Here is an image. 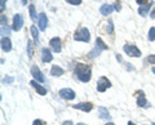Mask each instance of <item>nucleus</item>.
I'll list each match as a JSON object with an SVG mask.
<instances>
[{"mask_svg": "<svg viewBox=\"0 0 155 125\" xmlns=\"http://www.w3.org/2000/svg\"><path fill=\"white\" fill-rule=\"evenodd\" d=\"M75 75L78 76V79L83 83H88L92 78V72H91V69L88 66H85L83 63H78L75 67Z\"/></svg>", "mask_w": 155, "mask_h": 125, "instance_id": "f257e3e1", "label": "nucleus"}, {"mask_svg": "<svg viewBox=\"0 0 155 125\" xmlns=\"http://www.w3.org/2000/svg\"><path fill=\"white\" fill-rule=\"evenodd\" d=\"M74 39L76 41H83V43H89L91 40V34H89V30L88 28H80V30H78L75 34H74Z\"/></svg>", "mask_w": 155, "mask_h": 125, "instance_id": "f03ea898", "label": "nucleus"}, {"mask_svg": "<svg viewBox=\"0 0 155 125\" xmlns=\"http://www.w3.org/2000/svg\"><path fill=\"white\" fill-rule=\"evenodd\" d=\"M124 52L125 54L129 56V57H136V58H138V57H141V52L136 45H132V44H125L124 45Z\"/></svg>", "mask_w": 155, "mask_h": 125, "instance_id": "7ed1b4c3", "label": "nucleus"}, {"mask_svg": "<svg viewBox=\"0 0 155 125\" xmlns=\"http://www.w3.org/2000/svg\"><path fill=\"white\" fill-rule=\"evenodd\" d=\"M111 86V83H110V80L107 78H105V76H102V78H100L98 81H97V90L98 92H105L106 89H109Z\"/></svg>", "mask_w": 155, "mask_h": 125, "instance_id": "20e7f679", "label": "nucleus"}, {"mask_svg": "<svg viewBox=\"0 0 155 125\" xmlns=\"http://www.w3.org/2000/svg\"><path fill=\"white\" fill-rule=\"evenodd\" d=\"M58 94H60L61 98L67 99V101H71V99L75 98V92H74L72 89H70V88H64V89H61L60 92H58Z\"/></svg>", "mask_w": 155, "mask_h": 125, "instance_id": "39448f33", "label": "nucleus"}, {"mask_svg": "<svg viewBox=\"0 0 155 125\" xmlns=\"http://www.w3.org/2000/svg\"><path fill=\"white\" fill-rule=\"evenodd\" d=\"M23 26V18L21 14H16L13 17V25H12V28L14 31H19Z\"/></svg>", "mask_w": 155, "mask_h": 125, "instance_id": "423d86ee", "label": "nucleus"}, {"mask_svg": "<svg viewBox=\"0 0 155 125\" xmlns=\"http://www.w3.org/2000/svg\"><path fill=\"white\" fill-rule=\"evenodd\" d=\"M31 75L34 76V79H35L38 83H43L45 79H44V75L41 74V71L39 70L38 66H32L31 67Z\"/></svg>", "mask_w": 155, "mask_h": 125, "instance_id": "0eeeda50", "label": "nucleus"}, {"mask_svg": "<svg viewBox=\"0 0 155 125\" xmlns=\"http://www.w3.org/2000/svg\"><path fill=\"white\" fill-rule=\"evenodd\" d=\"M38 25H39V28H40L41 31H44L47 26H48V18L44 13H40L38 17Z\"/></svg>", "mask_w": 155, "mask_h": 125, "instance_id": "6e6552de", "label": "nucleus"}, {"mask_svg": "<svg viewBox=\"0 0 155 125\" xmlns=\"http://www.w3.org/2000/svg\"><path fill=\"white\" fill-rule=\"evenodd\" d=\"M72 108H76V110H81L84 112H89L93 106L92 103H88V102H81V103H78V104H72Z\"/></svg>", "mask_w": 155, "mask_h": 125, "instance_id": "1a4fd4ad", "label": "nucleus"}, {"mask_svg": "<svg viewBox=\"0 0 155 125\" xmlns=\"http://www.w3.org/2000/svg\"><path fill=\"white\" fill-rule=\"evenodd\" d=\"M49 44L52 46V49L54 53H60L61 52V39L60 37H53V39L49 41Z\"/></svg>", "mask_w": 155, "mask_h": 125, "instance_id": "9d476101", "label": "nucleus"}, {"mask_svg": "<svg viewBox=\"0 0 155 125\" xmlns=\"http://www.w3.org/2000/svg\"><path fill=\"white\" fill-rule=\"evenodd\" d=\"M30 84L32 85V88L36 90V93H38V94H40V95H45V94H47V89L44 88V86H41L40 84H38V81H36V80H32Z\"/></svg>", "mask_w": 155, "mask_h": 125, "instance_id": "9b49d317", "label": "nucleus"}, {"mask_svg": "<svg viewBox=\"0 0 155 125\" xmlns=\"http://www.w3.org/2000/svg\"><path fill=\"white\" fill-rule=\"evenodd\" d=\"M137 104L140 106V107H143V108H147L149 107V102L146 101V98H145V94L143 92H140L138 93V99H137Z\"/></svg>", "mask_w": 155, "mask_h": 125, "instance_id": "f8f14e48", "label": "nucleus"}, {"mask_svg": "<svg viewBox=\"0 0 155 125\" xmlns=\"http://www.w3.org/2000/svg\"><path fill=\"white\" fill-rule=\"evenodd\" d=\"M2 49L4 52H11L12 50V41L9 37H3L2 39Z\"/></svg>", "mask_w": 155, "mask_h": 125, "instance_id": "ddd939ff", "label": "nucleus"}, {"mask_svg": "<svg viewBox=\"0 0 155 125\" xmlns=\"http://www.w3.org/2000/svg\"><path fill=\"white\" fill-rule=\"evenodd\" d=\"M41 59H43V62H51L52 59H53V54L51 53V50L49 49H47V48H44V49L41 50Z\"/></svg>", "mask_w": 155, "mask_h": 125, "instance_id": "4468645a", "label": "nucleus"}, {"mask_svg": "<svg viewBox=\"0 0 155 125\" xmlns=\"http://www.w3.org/2000/svg\"><path fill=\"white\" fill-rule=\"evenodd\" d=\"M98 117L100 119H104V120H110L111 119V115L109 112L107 108L105 107H98Z\"/></svg>", "mask_w": 155, "mask_h": 125, "instance_id": "2eb2a0df", "label": "nucleus"}, {"mask_svg": "<svg viewBox=\"0 0 155 125\" xmlns=\"http://www.w3.org/2000/svg\"><path fill=\"white\" fill-rule=\"evenodd\" d=\"M113 11H114V5H110V4H102L100 8V12L102 16H109Z\"/></svg>", "mask_w": 155, "mask_h": 125, "instance_id": "dca6fc26", "label": "nucleus"}, {"mask_svg": "<svg viewBox=\"0 0 155 125\" xmlns=\"http://www.w3.org/2000/svg\"><path fill=\"white\" fill-rule=\"evenodd\" d=\"M151 7H153V2H149L146 5H141L138 8V14L140 16H142V17H145L149 13V11H150V8Z\"/></svg>", "mask_w": 155, "mask_h": 125, "instance_id": "f3484780", "label": "nucleus"}, {"mask_svg": "<svg viewBox=\"0 0 155 125\" xmlns=\"http://www.w3.org/2000/svg\"><path fill=\"white\" fill-rule=\"evenodd\" d=\"M51 74H52L53 76H61V75L65 74V71L62 70L60 66H53L52 70H51Z\"/></svg>", "mask_w": 155, "mask_h": 125, "instance_id": "a211bd4d", "label": "nucleus"}, {"mask_svg": "<svg viewBox=\"0 0 155 125\" xmlns=\"http://www.w3.org/2000/svg\"><path fill=\"white\" fill-rule=\"evenodd\" d=\"M31 35L34 37V41H35V44H39V31L36 26H31Z\"/></svg>", "mask_w": 155, "mask_h": 125, "instance_id": "6ab92c4d", "label": "nucleus"}, {"mask_svg": "<svg viewBox=\"0 0 155 125\" xmlns=\"http://www.w3.org/2000/svg\"><path fill=\"white\" fill-rule=\"evenodd\" d=\"M96 46L100 48L101 50H106V49H107V45L104 44V41H102V39H101V37H97V40H96Z\"/></svg>", "mask_w": 155, "mask_h": 125, "instance_id": "aec40b11", "label": "nucleus"}, {"mask_svg": "<svg viewBox=\"0 0 155 125\" xmlns=\"http://www.w3.org/2000/svg\"><path fill=\"white\" fill-rule=\"evenodd\" d=\"M149 40H150V41L155 40V27L150 28V31H149Z\"/></svg>", "mask_w": 155, "mask_h": 125, "instance_id": "412c9836", "label": "nucleus"}, {"mask_svg": "<svg viewBox=\"0 0 155 125\" xmlns=\"http://www.w3.org/2000/svg\"><path fill=\"white\" fill-rule=\"evenodd\" d=\"M27 53H28V57H32V41H28L27 43Z\"/></svg>", "mask_w": 155, "mask_h": 125, "instance_id": "4be33fe9", "label": "nucleus"}, {"mask_svg": "<svg viewBox=\"0 0 155 125\" xmlns=\"http://www.w3.org/2000/svg\"><path fill=\"white\" fill-rule=\"evenodd\" d=\"M69 4H71V5H80L81 4V0H66Z\"/></svg>", "mask_w": 155, "mask_h": 125, "instance_id": "5701e85b", "label": "nucleus"}, {"mask_svg": "<svg viewBox=\"0 0 155 125\" xmlns=\"http://www.w3.org/2000/svg\"><path fill=\"white\" fill-rule=\"evenodd\" d=\"M30 17L31 20H35V7L30 5Z\"/></svg>", "mask_w": 155, "mask_h": 125, "instance_id": "b1692460", "label": "nucleus"}, {"mask_svg": "<svg viewBox=\"0 0 155 125\" xmlns=\"http://www.w3.org/2000/svg\"><path fill=\"white\" fill-rule=\"evenodd\" d=\"M107 31L109 34H113V22L109 21V26H107Z\"/></svg>", "mask_w": 155, "mask_h": 125, "instance_id": "393cba45", "label": "nucleus"}, {"mask_svg": "<svg viewBox=\"0 0 155 125\" xmlns=\"http://www.w3.org/2000/svg\"><path fill=\"white\" fill-rule=\"evenodd\" d=\"M147 62H150V63H155V56H149Z\"/></svg>", "mask_w": 155, "mask_h": 125, "instance_id": "a878e982", "label": "nucleus"}, {"mask_svg": "<svg viewBox=\"0 0 155 125\" xmlns=\"http://www.w3.org/2000/svg\"><path fill=\"white\" fill-rule=\"evenodd\" d=\"M147 2H149V0H137V4H138L140 7H141V5H143V4L147 3Z\"/></svg>", "mask_w": 155, "mask_h": 125, "instance_id": "bb28decb", "label": "nucleus"}, {"mask_svg": "<svg viewBox=\"0 0 155 125\" xmlns=\"http://www.w3.org/2000/svg\"><path fill=\"white\" fill-rule=\"evenodd\" d=\"M2 25H3V26H4V25L7 26V18L4 17V14H2Z\"/></svg>", "mask_w": 155, "mask_h": 125, "instance_id": "cd10ccee", "label": "nucleus"}, {"mask_svg": "<svg viewBox=\"0 0 155 125\" xmlns=\"http://www.w3.org/2000/svg\"><path fill=\"white\" fill-rule=\"evenodd\" d=\"M3 81H4V83H5V84H8V83H12V81H13V78H5V79H4Z\"/></svg>", "mask_w": 155, "mask_h": 125, "instance_id": "c85d7f7f", "label": "nucleus"}, {"mask_svg": "<svg viewBox=\"0 0 155 125\" xmlns=\"http://www.w3.org/2000/svg\"><path fill=\"white\" fill-rule=\"evenodd\" d=\"M32 125H43V121L41 120H35V121L32 123Z\"/></svg>", "mask_w": 155, "mask_h": 125, "instance_id": "c756f323", "label": "nucleus"}, {"mask_svg": "<svg viewBox=\"0 0 155 125\" xmlns=\"http://www.w3.org/2000/svg\"><path fill=\"white\" fill-rule=\"evenodd\" d=\"M150 18H155V8L151 11V13H150Z\"/></svg>", "mask_w": 155, "mask_h": 125, "instance_id": "7c9ffc66", "label": "nucleus"}, {"mask_svg": "<svg viewBox=\"0 0 155 125\" xmlns=\"http://www.w3.org/2000/svg\"><path fill=\"white\" fill-rule=\"evenodd\" d=\"M120 8H122V7H120L119 4H114V9H116V11H118V12L120 11Z\"/></svg>", "mask_w": 155, "mask_h": 125, "instance_id": "2f4dec72", "label": "nucleus"}, {"mask_svg": "<svg viewBox=\"0 0 155 125\" xmlns=\"http://www.w3.org/2000/svg\"><path fill=\"white\" fill-rule=\"evenodd\" d=\"M62 125H72V121H64Z\"/></svg>", "mask_w": 155, "mask_h": 125, "instance_id": "473e14b6", "label": "nucleus"}, {"mask_svg": "<svg viewBox=\"0 0 155 125\" xmlns=\"http://www.w3.org/2000/svg\"><path fill=\"white\" fill-rule=\"evenodd\" d=\"M4 3H5V2H4V0H2V12H4Z\"/></svg>", "mask_w": 155, "mask_h": 125, "instance_id": "72a5a7b5", "label": "nucleus"}, {"mask_svg": "<svg viewBox=\"0 0 155 125\" xmlns=\"http://www.w3.org/2000/svg\"><path fill=\"white\" fill-rule=\"evenodd\" d=\"M2 30H3V31H4V27H3V28H2ZM5 34H9V28H8V27H7V26H5Z\"/></svg>", "mask_w": 155, "mask_h": 125, "instance_id": "f704fd0d", "label": "nucleus"}, {"mask_svg": "<svg viewBox=\"0 0 155 125\" xmlns=\"http://www.w3.org/2000/svg\"><path fill=\"white\" fill-rule=\"evenodd\" d=\"M27 3V0H22V4H26Z\"/></svg>", "mask_w": 155, "mask_h": 125, "instance_id": "c9c22d12", "label": "nucleus"}, {"mask_svg": "<svg viewBox=\"0 0 155 125\" xmlns=\"http://www.w3.org/2000/svg\"><path fill=\"white\" fill-rule=\"evenodd\" d=\"M106 125H114L113 123H107V124H106Z\"/></svg>", "mask_w": 155, "mask_h": 125, "instance_id": "e433bc0d", "label": "nucleus"}, {"mask_svg": "<svg viewBox=\"0 0 155 125\" xmlns=\"http://www.w3.org/2000/svg\"><path fill=\"white\" fill-rule=\"evenodd\" d=\"M128 125H134V124H133V123H130V121H129V123H128Z\"/></svg>", "mask_w": 155, "mask_h": 125, "instance_id": "4c0bfd02", "label": "nucleus"}, {"mask_svg": "<svg viewBox=\"0 0 155 125\" xmlns=\"http://www.w3.org/2000/svg\"><path fill=\"white\" fill-rule=\"evenodd\" d=\"M153 72L155 74V67H153Z\"/></svg>", "mask_w": 155, "mask_h": 125, "instance_id": "58836bf2", "label": "nucleus"}, {"mask_svg": "<svg viewBox=\"0 0 155 125\" xmlns=\"http://www.w3.org/2000/svg\"><path fill=\"white\" fill-rule=\"evenodd\" d=\"M78 125H85V124H83V123H79V124H78Z\"/></svg>", "mask_w": 155, "mask_h": 125, "instance_id": "ea45409f", "label": "nucleus"}, {"mask_svg": "<svg viewBox=\"0 0 155 125\" xmlns=\"http://www.w3.org/2000/svg\"><path fill=\"white\" fill-rule=\"evenodd\" d=\"M153 125H155V124H153Z\"/></svg>", "mask_w": 155, "mask_h": 125, "instance_id": "a19ab883", "label": "nucleus"}]
</instances>
